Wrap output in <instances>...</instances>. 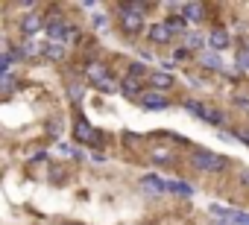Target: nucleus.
<instances>
[{"label": "nucleus", "mask_w": 249, "mask_h": 225, "mask_svg": "<svg viewBox=\"0 0 249 225\" xmlns=\"http://www.w3.org/2000/svg\"><path fill=\"white\" fill-rule=\"evenodd\" d=\"M191 167H194L196 173L211 176V173L229 170V158H226V155H217V152H208V149H194V152H191Z\"/></svg>", "instance_id": "nucleus-1"}, {"label": "nucleus", "mask_w": 249, "mask_h": 225, "mask_svg": "<svg viewBox=\"0 0 249 225\" xmlns=\"http://www.w3.org/2000/svg\"><path fill=\"white\" fill-rule=\"evenodd\" d=\"M44 30H47V35H50V41H56V44H65V41L71 38V27H68L62 18H50Z\"/></svg>", "instance_id": "nucleus-2"}, {"label": "nucleus", "mask_w": 249, "mask_h": 225, "mask_svg": "<svg viewBox=\"0 0 249 225\" xmlns=\"http://www.w3.org/2000/svg\"><path fill=\"white\" fill-rule=\"evenodd\" d=\"M229 44H231V35H229V30H226V27H214V30L208 32V47H211L214 53L226 50Z\"/></svg>", "instance_id": "nucleus-3"}, {"label": "nucleus", "mask_w": 249, "mask_h": 225, "mask_svg": "<svg viewBox=\"0 0 249 225\" xmlns=\"http://www.w3.org/2000/svg\"><path fill=\"white\" fill-rule=\"evenodd\" d=\"M141 105L150 108V111H161V108L170 105V99H167L161 91H144V94H141Z\"/></svg>", "instance_id": "nucleus-4"}, {"label": "nucleus", "mask_w": 249, "mask_h": 225, "mask_svg": "<svg viewBox=\"0 0 249 225\" xmlns=\"http://www.w3.org/2000/svg\"><path fill=\"white\" fill-rule=\"evenodd\" d=\"M120 27H123V32L135 35V32L144 30V15H138V12H120Z\"/></svg>", "instance_id": "nucleus-5"}, {"label": "nucleus", "mask_w": 249, "mask_h": 225, "mask_svg": "<svg viewBox=\"0 0 249 225\" xmlns=\"http://www.w3.org/2000/svg\"><path fill=\"white\" fill-rule=\"evenodd\" d=\"M85 79L100 88L103 82H108V67H106V64H97V62H94V64H85Z\"/></svg>", "instance_id": "nucleus-6"}, {"label": "nucleus", "mask_w": 249, "mask_h": 225, "mask_svg": "<svg viewBox=\"0 0 249 225\" xmlns=\"http://www.w3.org/2000/svg\"><path fill=\"white\" fill-rule=\"evenodd\" d=\"M147 79H150V85H153L156 91H167V88H173V82H176L170 70H153Z\"/></svg>", "instance_id": "nucleus-7"}, {"label": "nucleus", "mask_w": 249, "mask_h": 225, "mask_svg": "<svg viewBox=\"0 0 249 225\" xmlns=\"http://www.w3.org/2000/svg\"><path fill=\"white\" fill-rule=\"evenodd\" d=\"M182 18L191 21V24H202L205 21V6L202 3H185L182 6Z\"/></svg>", "instance_id": "nucleus-8"}, {"label": "nucleus", "mask_w": 249, "mask_h": 225, "mask_svg": "<svg viewBox=\"0 0 249 225\" xmlns=\"http://www.w3.org/2000/svg\"><path fill=\"white\" fill-rule=\"evenodd\" d=\"M41 27H47V21H44L41 15H27V18L21 21V32H24V35H38Z\"/></svg>", "instance_id": "nucleus-9"}, {"label": "nucleus", "mask_w": 249, "mask_h": 225, "mask_svg": "<svg viewBox=\"0 0 249 225\" xmlns=\"http://www.w3.org/2000/svg\"><path fill=\"white\" fill-rule=\"evenodd\" d=\"M170 38H173V32L164 27V21L150 27V41H153V44H170Z\"/></svg>", "instance_id": "nucleus-10"}, {"label": "nucleus", "mask_w": 249, "mask_h": 225, "mask_svg": "<svg viewBox=\"0 0 249 225\" xmlns=\"http://www.w3.org/2000/svg\"><path fill=\"white\" fill-rule=\"evenodd\" d=\"M73 135H76V141H79V144H97V138H100V135H97V132L85 123V120H79V123H76Z\"/></svg>", "instance_id": "nucleus-11"}, {"label": "nucleus", "mask_w": 249, "mask_h": 225, "mask_svg": "<svg viewBox=\"0 0 249 225\" xmlns=\"http://www.w3.org/2000/svg\"><path fill=\"white\" fill-rule=\"evenodd\" d=\"M141 88H144V79H135V76H123V82H120V91L126 96H138Z\"/></svg>", "instance_id": "nucleus-12"}, {"label": "nucleus", "mask_w": 249, "mask_h": 225, "mask_svg": "<svg viewBox=\"0 0 249 225\" xmlns=\"http://www.w3.org/2000/svg\"><path fill=\"white\" fill-rule=\"evenodd\" d=\"M141 184H144L147 193H164V190H167V181H161L159 176H144Z\"/></svg>", "instance_id": "nucleus-13"}, {"label": "nucleus", "mask_w": 249, "mask_h": 225, "mask_svg": "<svg viewBox=\"0 0 249 225\" xmlns=\"http://www.w3.org/2000/svg\"><path fill=\"white\" fill-rule=\"evenodd\" d=\"M234 67L249 70V38H246L243 44H237V53H234Z\"/></svg>", "instance_id": "nucleus-14"}, {"label": "nucleus", "mask_w": 249, "mask_h": 225, "mask_svg": "<svg viewBox=\"0 0 249 225\" xmlns=\"http://www.w3.org/2000/svg\"><path fill=\"white\" fill-rule=\"evenodd\" d=\"M202 120L205 123H211V126H223L226 123V114L220 108H211V105H205V114H202Z\"/></svg>", "instance_id": "nucleus-15"}, {"label": "nucleus", "mask_w": 249, "mask_h": 225, "mask_svg": "<svg viewBox=\"0 0 249 225\" xmlns=\"http://www.w3.org/2000/svg\"><path fill=\"white\" fill-rule=\"evenodd\" d=\"M199 62L205 64V70H223V62H220V56H217L214 50L202 53V56H199Z\"/></svg>", "instance_id": "nucleus-16"}, {"label": "nucleus", "mask_w": 249, "mask_h": 225, "mask_svg": "<svg viewBox=\"0 0 249 225\" xmlns=\"http://www.w3.org/2000/svg\"><path fill=\"white\" fill-rule=\"evenodd\" d=\"M164 27H167L170 32H185V27H188V21H185L182 15H170V18H164Z\"/></svg>", "instance_id": "nucleus-17"}, {"label": "nucleus", "mask_w": 249, "mask_h": 225, "mask_svg": "<svg viewBox=\"0 0 249 225\" xmlns=\"http://www.w3.org/2000/svg\"><path fill=\"white\" fill-rule=\"evenodd\" d=\"M202 44H205V35H202V32H196V30H194V32H188V35H185V50H199Z\"/></svg>", "instance_id": "nucleus-18"}, {"label": "nucleus", "mask_w": 249, "mask_h": 225, "mask_svg": "<svg viewBox=\"0 0 249 225\" xmlns=\"http://www.w3.org/2000/svg\"><path fill=\"white\" fill-rule=\"evenodd\" d=\"M44 56H47L50 62H62V59H65V44L50 41V44H47V50H44Z\"/></svg>", "instance_id": "nucleus-19"}, {"label": "nucleus", "mask_w": 249, "mask_h": 225, "mask_svg": "<svg viewBox=\"0 0 249 225\" xmlns=\"http://www.w3.org/2000/svg\"><path fill=\"white\" fill-rule=\"evenodd\" d=\"M167 193H176V196H191L194 193V187L191 184H185V181H167Z\"/></svg>", "instance_id": "nucleus-20"}, {"label": "nucleus", "mask_w": 249, "mask_h": 225, "mask_svg": "<svg viewBox=\"0 0 249 225\" xmlns=\"http://www.w3.org/2000/svg\"><path fill=\"white\" fill-rule=\"evenodd\" d=\"M185 108H188V111H194L196 117H202V114H205V105H202L199 99H185Z\"/></svg>", "instance_id": "nucleus-21"}, {"label": "nucleus", "mask_w": 249, "mask_h": 225, "mask_svg": "<svg viewBox=\"0 0 249 225\" xmlns=\"http://www.w3.org/2000/svg\"><path fill=\"white\" fill-rule=\"evenodd\" d=\"M47 50V44H36V41H30L27 47H24V56H41Z\"/></svg>", "instance_id": "nucleus-22"}, {"label": "nucleus", "mask_w": 249, "mask_h": 225, "mask_svg": "<svg viewBox=\"0 0 249 225\" xmlns=\"http://www.w3.org/2000/svg\"><path fill=\"white\" fill-rule=\"evenodd\" d=\"M129 76H135V79H144V76H150V73H147V67H144L141 62H135V64H129Z\"/></svg>", "instance_id": "nucleus-23"}, {"label": "nucleus", "mask_w": 249, "mask_h": 225, "mask_svg": "<svg viewBox=\"0 0 249 225\" xmlns=\"http://www.w3.org/2000/svg\"><path fill=\"white\" fill-rule=\"evenodd\" d=\"M156 164H170V152H156Z\"/></svg>", "instance_id": "nucleus-24"}, {"label": "nucleus", "mask_w": 249, "mask_h": 225, "mask_svg": "<svg viewBox=\"0 0 249 225\" xmlns=\"http://www.w3.org/2000/svg\"><path fill=\"white\" fill-rule=\"evenodd\" d=\"M237 181H240V184L249 190V170H240V173H237Z\"/></svg>", "instance_id": "nucleus-25"}, {"label": "nucleus", "mask_w": 249, "mask_h": 225, "mask_svg": "<svg viewBox=\"0 0 249 225\" xmlns=\"http://www.w3.org/2000/svg\"><path fill=\"white\" fill-rule=\"evenodd\" d=\"M234 135H240V141H243V144L249 146V129H246V126H240V129H237Z\"/></svg>", "instance_id": "nucleus-26"}, {"label": "nucleus", "mask_w": 249, "mask_h": 225, "mask_svg": "<svg viewBox=\"0 0 249 225\" xmlns=\"http://www.w3.org/2000/svg\"><path fill=\"white\" fill-rule=\"evenodd\" d=\"M12 88V79L9 76H0V91H9Z\"/></svg>", "instance_id": "nucleus-27"}, {"label": "nucleus", "mask_w": 249, "mask_h": 225, "mask_svg": "<svg viewBox=\"0 0 249 225\" xmlns=\"http://www.w3.org/2000/svg\"><path fill=\"white\" fill-rule=\"evenodd\" d=\"M94 27L103 30V27H106V18H103V15H94Z\"/></svg>", "instance_id": "nucleus-28"}, {"label": "nucleus", "mask_w": 249, "mask_h": 225, "mask_svg": "<svg viewBox=\"0 0 249 225\" xmlns=\"http://www.w3.org/2000/svg\"><path fill=\"white\" fill-rule=\"evenodd\" d=\"M6 67H9V56H0V73H6Z\"/></svg>", "instance_id": "nucleus-29"}]
</instances>
